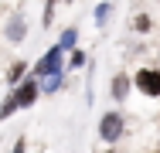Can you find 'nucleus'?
I'll return each instance as SVG.
<instances>
[{"label":"nucleus","mask_w":160,"mask_h":153,"mask_svg":"<svg viewBox=\"0 0 160 153\" xmlns=\"http://www.w3.org/2000/svg\"><path fill=\"white\" fill-rule=\"evenodd\" d=\"M126 92H129V78H126V75H116V82H112V99H116V102H123V99H126Z\"/></svg>","instance_id":"nucleus-5"},{"label":"nucleus","mask_w":160,"mask_h":153,"mask_svg":"<svg viewBox=\"0 0 160 153\" xmlns=\"http://www.w3.org/2000/svg\"><path fill=\"white\" fill-rule=\"evenodd\" d=\"M136 85L147 92V95H160V68H143L136 75Z\"/></svg>","instance_id":"nucleus-4"},{"label":"nucleus","mask_w":160,"mask_h":153,"mask_svg":"<svg viewBox=\"0 0 160 153\" xmlns=\"http://www.w3.org/2000/svg\"><path fill=\"white\" fill-rule=\"evenodd\" d=\"M34 99H38V82H34V78H24V82H21V89H14V92H10V99L3 102L0 119H7L14 109H28Z\"/></svg>","instance_id":"nucleus-1"},{"label":"nucleus","mask_w":160,"mask_h":153,"mask_svg":"<svg viewBox=\"0 0 160 153\" xmlns=\"http://www.w3.org/2000/svg\"><path fill=\"white\" fill-rule=\"evenodd\" d=\"M109 14H112V7H109V3H102V7H96V21H106Z\"/></svg>","instance_id":"nucleus-9"},{"label":"nucleus","mask_w":160,"mask_h":153,"mask_svg":"<svg viewBox=\"0 0 160 153\" xmlns=\"http://www.w3.org/2000/svg\"><path fill=\"white\" fill-rule=\"evenodd\" d=\"M7 34H10V41H21V37H24V21H21V17L10 21V31H7Z\"/></svg>","instance_id":"nucleus-6"},{"label":"nucleus","mask_w":160,"mask_h":153,"mask_svg":"<svg viewBox=\"0 0 160 153\" xmlns=\"http://www.w3.org/2000/svg\"><path fill=\"white\" fill-rule=\"evenodd\" d=\"M10 153H24V140H17V143H14V150Z\"/></svg>","instance_id":"nucleus-11"},{"label":"nucleus","mask_w":160,"mask_h":153,"mask_svg":"<svg viewBox=\"0 0 160 153\" xmlns=\"http://www.w3.org/2000/svg\"><path fill=\"white\" fill-rule=\"evenodd\" d=\"M136 31H150V17H136Z\"/></svg>","instance_id":"nucleus-10"},{"label":"nucleus","mask_w":160,"mask_h":153,"mask_svg":"<svg viewBox=\"0 0 160 153\" xmlns=\"http://www.w3.org/2000/svg\"><path fill=\"white\" fill-rule=\"evenodd\" d=\"M109 153H112V150H109Z\"/></svg>","instance_id":"nucleus-12"},{"label":"nucleus","mask_w":160,"mask_h":153,"mask_svg":"<svg viewBox=\"0 0 160 153\" xmlns=\"http://www.w3.org/2000/svg\"><path fill=\"white\" fill-rule=\"evenodd\" d=\"M75 37H78V31H75V27H72V31H65V34H62V51L75 44Z\"/></svg>","instance_id":"nucleus-8"},{"label":"nucleus","mask_w":160,"mask_h":153,"mask_svg":"<svg viewBox=\"0 0 160 153\" xmlns=\"http://www.w3.org/2000/svg\"><path fill=\"white\" fill-rule=\"evenodd\" d=\"M24 75V61H17V65H10V72H7V82H17Z\"/></svg>","instance_id":"nucleus-7"},{"label":"nucleus","mask_w":160,"mask_h":153,"mask_svg":"<svg viewBox=\"0 0 160 153\" xmlns=\"http://www.w3.org/2000/svg\"><path fill=\"white\" fill-rule=\"evenodd\" d=\"M99 136H102L106 143H116V140L123 136V116H119V112H106V116L99 119Z\"/></svg>","instance_id":"nucleus-3"},{"label":"nucleus","mask_w":160,"mask_h":153,"mask_svg":"<svg viewBox=\"0 0 160 153\" xmlns=\"http://www.w3.org/2000/svg\"><path fill=\"white\" fill-rule=\"evenodd\" d=\"M62 55H65V51H62V44H58V48H51L44 58L34 65V75H41V78H58V68H62Z\"/></svg>","instance_id":"nucleus-2"}]
</instances>
